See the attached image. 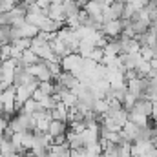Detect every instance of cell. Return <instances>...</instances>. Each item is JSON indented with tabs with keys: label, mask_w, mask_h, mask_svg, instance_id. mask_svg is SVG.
Listing matches in <instances>:
<instances>
[{
	"label": "cell",
	"mask_w": 157,
	"mask_h": 157,
	"mask_svg": "<svg viewBox=\"0 0 157 157\" xmlns=\"http://www.w3.org/2000/svg\"><path fill=\"white\" fill-rule=\"evenodd\" d=\"M42 110H44V108H42V104H40V102H37V101L31 97V99H29V101L22 106V112H20V113L33 115V113H37V112H42Z\"/></svg>",
	"instance_id": "11"
},
{
	"label": "cell",
	"mask_w": 157,
	"mask_h": 157,
	"mask_svg": "<svg viewBox=\"0 0 157 157\" xmlns=\"http://www.w3.org/2000/svg\"><path fill=\"white\" fill-rule=\"evenodd\" d=\"M133 110H135V112H139V113H143V115H146L148 119H154V102H152L150 99H146V97L137 99V102H135Z\"/></svg>",
	"instance_id": "5"
},
{
	"label": "cell",
	"mask_w": 157,
	"mask_h": 157,
	"mask_svg": "<svg viewBox=\"0 0 157 157\" xmlns=\"http://www.w3.org/2000/svg\"><path fill=\"white\" fill-rule=\"evenodd\" d=\"M13 2H15V4H17V6H20V4H24V2H26V0H13Z\"/></svg>",
	"instance_id": "21"
},
{
	"label": "cell",
	"mask_w": 157,
	"mask_h": 157,
	"mask_svg": "<svg viewBox=\"0 0 157 157\" xmlns=\"http://www.w3.org/2000/svg\"><path fill=\"white\" fill-rule=\"evenodd\" d=\"M84 64H86V59H82L78 53H71V55H68L66 59L60 60L62 70L68 71V73H73L75 77H80L84 73Z\"/></svg>",
	"instance_id": "1"
},
{
	"label": "cell",
	"mask_w": 157,
	"mask_h": 157,
	"mask_svg": "<svg viewBox=\"0 0 157 157\" xmlns=\"http://www.w3.org/2000/svg\"><path fill=\"white\" fill-rule=\"evenodd\" d=\"M9 141H11V143H13V146L17 148V154L24 148V146H22V133H13V137H11Z\"/></svg>",
	"instance_id": "17"
},
{
	"label": "cell",
	"mask_w": 157,
	"mask_h": 157,
	"mask_svg": "<svg viewBox=\"0 0 157 157\" xmlns=\"http://www.w3.org/2000/svg\"><path fill=\"white\" fill-rule=\"evenodd\" d=\"M122 20H110V22H104L102 24V35L106 37V39H119L121 35H122Z\"/></svg>",
	"instance_id": "2"
},
{
	"label": "cell",
	"mask_w": 157,
	"mask_h": 157,
	"mask_svg": "<svg viewBox=\"0 0 157 157\" xmlns=\"http://www.w3.org/2000/svg\"><path fill=\"white\" fill-rule=\"evenodd\" d=\"M11 46H15V48H18L20 51H26V49H31V39H20V40H17V42H13Z\"/></svg>",
	"instance_id": "16"
},
{
	"label": "cell",
	"mask_w": 157,
	"mask_h": 157,
	"mask_svg": "<svg viewBox=\"0 0 157 157\" xmlns=\"http://www.w3.org/2000/svg\"><path fill=\"white\" fill-rule=\"evenodd\" d=\"M68 130H70V122H64V121H51L48 133H49L51 137H60V135H66Z\"/></svg>",
	"instance_id": "7"
},
{
	"label": "cell",
	"mask_w": 157,
	"mask_h": 157,
	"mask_svg": "<svg viewBox=\"0 0 157 157\" xmlns=\"http://www.w3.org/2000/svg\"><path fill=\"white\" fill-rule=\"evenodd\" d=\"M0 155H6V157H11V155H17V148L13 146V143L6 137H0Z\"/></svg>",
	"instance_id": "9"
},
{
	"label": "cell",
	"mask_w": 157,
	"mask_h": 157,
	"mask_svg": "<svg viewBox=\"0 0 157 157\" xmlns=\"http://www.w3.org/2000/svg\"><path fill=\"white\" fill-rule=\"evenodd\" d=\"M39 90L44 95H55V80H46V82H40Z\"/></svg>",
	"instance_id": "15"
},
{
	"label": "cell",
	"mask_w": 157,
	"mask_h": 157,
	"mask_svg": "<svg viewBox=\"0 0 157 157\" xmlns=\"http://www.w3.org/2000/svg\"><path fill=\"white\" fill-rule=\"evenodd\" d=\"M44 97H48V95H44V93H42L40 90H37V91L33 93V99H35L37 102H42V99H44Z\"/></svg>",
	"instance_id": "19"
},
{
	"label": "cell",
	"mask_w": 157,
	"mask_h": 157,
	"mask_svg": "<svg viewBox=\"0 0 157 157\" xmlns=\"http://www.w3.org/2000/svg\"><path fill=\"white\" fill-rule=\"evenodd\" d=\"M39 62H40V59L35 55V51L33 49H26L22 53V57L17 60V68H31V66H35Z\"/></svg>",
	"instance_id": "6"
},
{
	"label": "cell",
	"mask_w": 157,
	"mask_h": 157,
	"mask_svg": "<svg viewBox=\"0 0 157 157\" xmlns=\"http://www.w3.org/2000/svg\"><path fill=\"white\" fill-rule=\"evenodd\" d=\"M66 0H51V4H64Z\"/></svg>",
	"instance_id": "20"
},
{
	"label": "cell",
	"mask_w": 157,
	"mask_h": 157,
	"mask_svg": "<svg viewBox=\"0 0 157 157\" xmlns=\"http://www.w3.org/2000/svg\"><path fill=\"white\" fill-rule=\"evenodd\" d=\"M128 121L133 122V124H137V126H148L150 124V119L146 117V115H143V113H139V112H135V110L128 112Z\"/></svg>",
	"instance_id": "10"
},
{
	"label": "cell",
	"mask_w": 157,
	"mask_h": 157,
	"mask_svg": "<svg viewBox=\"0 0 157 157\" xmlns=\"http://www.w3.org/2000/svg\"><path fill=\"white\" fill-rule=\"evenodd\" d=\"M104 57H106V53H104V48H95V49L91 51V55H90V60H93L95 64H102Z\"/></svg>",
	"instance_id": "14"
},
{
	"label": "cell",
	"mask_w": 157,
	"mask_h": 157,
	"mask_svg": "<svg viewBox=\"0 0 157 157\" xmlns=\"http://www.w3.org/2000/svg\"><path fill=\"white\" fill-rule=\"evenodd\" d=\"M46 64H48V70L51 71V75H53V80L59 77L64 70H62V66H60V62H57V60H46Z\"/></svg>",
	"instance_id": "13"
},
{
	"label": "cell",
	"mask_w": 157,
	"mask_h": 157,
	"mask_svg": "<svg viewBox=\"0 0 157 157\" xmlns=\"http://www.w3.org/2000/svg\"><path fill=\"white\" fill-rule=\"evenodd\" d=\"M68 115H70V108H68L64 102H59L57 108L51 112L53 121H64V122H68Z\"/></svg>",
	"instance_id": "8"
},
{
	"label": "cell",
	"mask_w": 157,
	"mask_h": 157,
	"mask_svg": "<svg viewBox=\"0 0 157 157\" xmlns=\"http://www.w3.org/2000/svg\"><path fill=\"white\" fill-rule=\"evenodd\" d=\"M80 6L77 2H64V15L66 18H71V17H78L80 15Z\"/></svg>",
	"instance_id": "12"
},
{
	"label": "cell",
	"mask_w": 157,
	"mask_h": 157,
	"mask_svg": "<svg viewBox=\"0 0 157 157\" xmlns=\"http://www.w3.org/2000/svg\"><path fill=\"white\" fill-rule=\"evenodd\" d=\"M55 82H57V84H60V86H64L68 91H75L78 86H80L78 77H75L73 73H68V71H62L59 77L55 78Z\"/></svg>",
	"instance_id": "3"
},
{
	"label": "cell",
	"mask_w": 157,
	"mask_h": 157,
	"mask_svg": "<svg viewBox=\"0 0 157 157\" xmlns=\"http://www.w3.org/2000/svg\"><path fill=\"white\" fill-rule=\"evenodd\" d=\"M7 128H9V121H7L6 117H0V137L6 133V130H7Z\"/></svg>",
	"instance_id": "18"
},
{
	"label": "cell",
	"mask_w": 157,
	"mask_h": 157,
	"mask_svg": "<svg viewBox=\"0 0 157 157\" xmlns=\"http://www.w3.org/2000/svg\"><path fill=\"white\" fill-rule=\"evenodd\" d=\"M28 70H29V73H31L35 78H39L40 82L53 80V75H51V71L48 70V64H46V60H40L39 64H35V66H31V68H28Z\"/></svg>",
	"instance_id": "4"
}]
</instances>
